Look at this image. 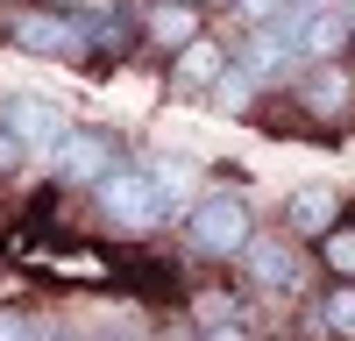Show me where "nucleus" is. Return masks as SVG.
Segmentation results:
<instances>
[{
    "mask_svg": "<svg viewBox=\"0 0 355 341\" xmlns=\"http://www.w3.org/2000/svg\"><path fill=\"white\" fill-rule=\"evenodd\" d=\"M291 100H299V114H306L313 128H341L348 114H355V71L341 64V57H327V64H306Z\"/></svg>",
    "mask_w": 355,
    "mask_h": 341,
    "instance_id": "20e7f679",
    "label": "nucleus"
},
{
    "mask_svg": "<svg viewBox=\"0 0 355 341\" xmlns=\"http://www.w3.org/2000/svg\"><path fill=\"white\" fill-rule=\"evenodd\" d=\"M206 341H249V334L234 327V320H220V327H206Z\"/></svg>",
    "mask_w": 355,
    "mask_h": 341,
    "instance_id": "f3484780",
    "label": "nucleus"
},
{
    "mask_svg": "<svg viewBox=\"0 0 355 341\" xmlns=\"http://www.w3.org/2000/svg\"><path fill=\"white\" fill-rule=\"evenodd\" d=\"M227 57H234V50H220L214 36H199V43H185V50H178V64H171V85H178V93H199V85L214 93V78L227 71Z\"/></svg>",
    "mask_w": 355,
    "mask_h": 341,
    "instance_id": "9d476101",
    "label": "nucleus"
},
{
    "mask_svg": "<svg viewBox=\"0 0 355 341\" xmlns=\"http://www.w3.org/2000/svg\"><path fill=\"white\" fill-rule=\"evenodd\" d=\"M0 341H50L28 313H15V306H0Z\"/></svg>",
    "mask_w": 355,
    "mask_h": 341,
    "instance_id": "4468645a",
    "label": "nucleus"
},
{
    "mask_svg": "<svg viewBox=\"0 0 355 341\" xmlns=\"http://www.w3.org/2000/svg\"><path fill=\"white\" fill-rule=\"evenodd\" d=\"M50 8H93V0H50Z\"/></svg>",
    "mask_w": 355,
    "mask_h": 341,
    "instance_id": "a211bd4d",
    "label": "nucleus"
},
{
    "mask_svg": "<svg viewBox=\"0 0 355 341\" xmlns=\"http://www.w3.org/2000/svg\"><path fill=\"white\" fill-rule=\"evenodd\" d=\"M8 43L21 50V57H57V64H71V57H85V21L71 15V8H50V0H36V8H8Z\"/></svg>",
    "mask_w": 355,
    "mask_h": 341,
    "instance_id": "f03ea898",
    "label": "nucleus"
},
{
    "mask_svg": "<svg viewBox=\"0 0 355 341\" xmlns=\"http://www.w3.org/2000/svg\"><path fill=\"white\" fill-rule=\"evenodd\" d=\"M299 8H327V0H299Z\"/></svg>",
    "mask_w": 355,
    "mask_h": 341,
    "instance_id": "6ab92c4d",
    "label": "nucleus"
},
{
    "mask_svg": "<svg viewBox=\"0 0 355 341\" xmlns=\"http://www.w3.org/2000/svg\"><path fill=\"white\" fill-rule=\"evenodd\" d=\"M334 220H341V192L334 185H299L284 199V235H299V242H320Z\"/></svg>",
    "mask_w": 355,
    "mask_h": 341,
    "instance_id": "1a4fd4ad",
    "label": "nucleus"
},
{
    "mask_svg": "<svg viewBox=\"0 0 355 341\" xmlns=\"http://www.w3.org/2000/svg\"><path fill=\"white\" fill-rule=\"evenodd\" d=\"M0 121H8V128L21 135V150H36V157H50L57 142L71 135V128H64V114H57V100H43V93H8Z\"/></svg>",
    "mask_w": 355,
    "mask_h": 341,
    "instance_id": "0eeeda50",
    "label": "nucleus"
},
{
    "mask_svg": "<svg viewBox=\"0 0 355 341\" xmlns=\"http://www.w3.org/2000/svg\"><path fill=\"white\" fill-rule=\"evenodd\" d=\"M192 8H199V0H192Z\"/></svg>",
    "mask_w": 355,
    "mask_h": 341,
    "instance_id": "412c9836",
    "label": "nucleus"
},
{
    "mask_svg": "<svg viewBox=\"0 0 355 341\" xmlns=\"http://www.w3.org/2000/svg\"><path fill=\"white\" fill-rule=\"evenodd\" d=\"M185 235H192V249H199V256H214V263L242 256V242L256 235L249 199H242V192H199L192 207H185Z\"/></svg>",
    "mask_w": 355,
    "mask_h": 341,
    "instance_id": "7ed1b4c3",
    "label": "nucleus"
},
{
    "mask_svg": "<svg viewBox=\"0 0 355 341\" xmlns=\"http://www.w3.org/2000/svg\"><path fill=\"white\" fill-rule=\"evenodd\" d=\"M206 36V21H199V8L192 0H157L150 15H142V43L150 50H164V57H178L185 43H199Z\"/></svg>",
    "mask_w": 355,
    "mask_h": 341,
    "instance_id": "6e6552de",
    "label": "nucleus"
},
{
    "mask_svg": "<svg viewBox=\"0 0 355 341\" xmlns=\"http://www.w3.org/2000/svg\"><path fill=\"white\" fill-rule=\"evenodd\" d=\"M242 270L256 292H299L306 263H299V235H249L242 242Z\"/></svg>",
    "mask_w": 355,
    "mask_h": 341,
    "instance_id": "423d86ee",
    "label": "nucleus"
},
{
    "mask_svg": "<svg viewBox=\"0 0 355 341\" xmlns=\"http://www.w3.org/2000/svg\"><path fill=\"white\" fill-rule=\"evenodd\" d=\"M93 213L114 227V235H150V227L171 220V199H164V185L142 164H114L107 178L93 185Z\"/></svg>",
    "mask_w": 355,
    "mask_h": 341,
    "instance_id": "f257e3e1",
    "label": "nucleus"
},
{
    "mask_svg": "<svg viewBox=\"0 0 355 341\" xmlns=\"http://www.w3.org/2000/svg\"><path fill=\"white\" fill-rule=\"evenodd\" d=\"M234 8H242V21L256 28V21H270V15H284V0H234Z\"/></svg>",
    "mask_w": 355,
    "mask_h": 341,
    "instance_id": "dca6fc26",
    "label": "nucleus"
},
{
    "mask_svg": "<svg viewBox=\"0 0 355 341\" xmlns=\"http://www.w3.org/2000/svg\"><path fill=\"white\" fill-rule=\"evenodd\" d=\"M21 157H28V150H21V135L0 121V178H15V170H21Z\"/></svg>",
    "mask_w": 355,
    "mask_h": 341,
    "instance_id": "2eb2a0df",
    "label": "nucleus"
},
{
    "mask_svg": "<svg viewBox=\"0 0 355 341\" xmlns=\"http://www.w3.org/2000/svg\"><path fill=\"white\" fill-rule=\"evenodd\" d=\"M320 263H327V277L355 284V220H334L327 235H320Z\"/></svg>",
    "mask_w": 355,
    "mask_h": 341,
    "instance_id": "9b49d317",
    "label": "nucleus"
},
{
    "mask_svg": "<svg viewBox=\"0 0 355 341\" xmlns=\"http://www.w3.org/2000/svg\"><path fill=\"white\" fill-rule=\"evenodd\" d=\"M114 164H121V142H114L107 128H71V135L50 150V178H57V185H100Z\"/></svg>",
    "mask_w": 355,
    "mask_h": 341,
    "instance_id": "39448f33",
    "label": "nucleus"
},
{
    "mask_svg": "<svg viewBox=\"0 0 355 341\" xmlns=\"http://www.w3.org/2000/svg\"><path fill=\"white\" fill-rule=\"evenodd\" d=\"M50 341H78V334H50Z\"/></svg>",
    "mask_w": 355,
    "mask_h": 341,
    "instance_id": "aec40b11",
    "label": "nucleus"
},
{
    "mask_svg": "<svg viewBox=\"0 0 355 341\" xmlns=\"http://www.w3.org/2000/svg\"><path fill=\"white\" fill-rule=\"evenodd\" d=\"M256 93H263V85H256V78H249V71H242V64H234V57H227V71H220V78H214V100H220V107H227V114H242V107H249V100H256Z\"/></svg>",
    "mask_w": 355,
    "mask_h": 341,
    "instance_id": "ddd939ff",
    "label": "nucleus"
},
{
    "mask_svg": "<svg viewBox=\"0 0 355 341\" xmlns=\"http://www.w3.org/2000/svg\"><path fill=\"white\" fill-rule=\"evenodd\" d=\"M320 327H327L334 341H355V284H327V299H320Z\"/></svg>",
    "mask_w": 355,
    "mask_h": 341,
    "instance_id": "f8f14e48",
    "label": "nucleus"
}]
</instances>
